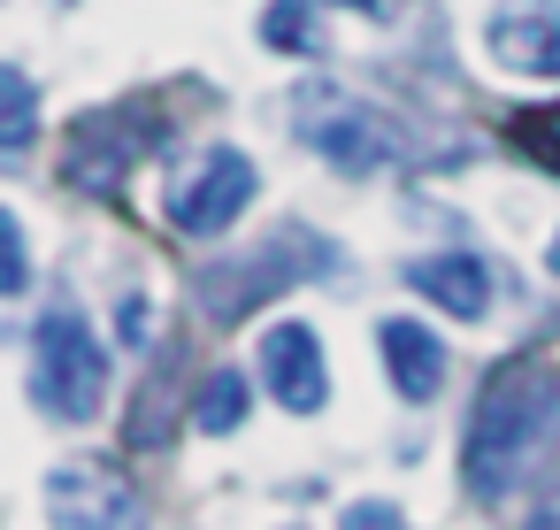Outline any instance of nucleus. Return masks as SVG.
I'll use <instances>...</instances> for the list:
<instances>
[{"label": "nucleus", "mask_w": 560, "mask_h": 530, "mask_svg": "<svg viewBox=\"0 0 560 530\" xmlns=\"http://www.w3.org/2000/svg\"><path fill=\"white\" fill-rule=\"evenodd\" d=\"M560 446V377L552 369H499L468 415L460 438V484L468 499H506L537 476V461Z\"/></svg>", "instance_id": "1"}, {"label": "nucleus", "mask_w": 560, "mask_h": 530, "mask_svg": "<svg viewBox=\"0 0 560 530\" xmlns=\"http://www.w3.org/2000/svg\"><path fill=\"white\" fill-rule=\"evenodd\" d=\"M32 400L55 423H93L108 400V354L78 308H47L32 323Z\"/></svg>", "instance_id": "2"}, {"label": "nucleus", "mask_w": 560, "mask_h": 530, "mask_svg": "<svg viewBox=\"0 0 560 530\" xmlns=\"http://www.w3.org/2000/svg\"><path fill=\"white\" fill-rule=\"evenodd\" d=\"M300 116V139L330 162V170H346V177H376V170H392L399 154H407V131L384 116V108H369V101H353L346 85H300V101H292Z\"/></svg>", "instance_id": "3"}, {"label": "nucleus", "mask_w": 560, "mask_h": 530, "mask_svg": "<svg viewBox=\"0 0 560 530\" xmlns=\"http://www.w3.org/2000/svg\"><path fill=\"white\" fill-rule=\"evenodd\" d=\"M338 254L315 239V231H277V239H261L246 262H215L208 277H200V308L215 315V323H238V315H254L261 300H277V292H292L300 277H315V269H330Z\"/></svg>", "instance_id": "4"}, {"label": "nucleus", "mask_w": 560, "mask_h": 530, "mask_svg": "<svg viewBox=\"0 0 560 530\" xmlns=\"http://www.w3.org/2000/svg\"><path fill=\"white\" fill-rule=\"evenodd\" d=\"M254 162L238 154V147H208V154H192L185 170H177V185H170V223L185 231V239H215V231H231L238 216H246V200H254Z\"/></svg>", "instance_id": "5"}, {"label": "nucleus", "mask_w": 560, "mask_h": 530, "mask_svg": "<svg viewBox=\"0 0 560 530\" xmlns=\"http://www.w3.org/2000/svg\"><path fill=\"white\" fill-rule=\"evenodd\" d=\"M483 47L514 78H560V0H499L483 16Z\"/></svg>", "instance_id": "6"}, {"label": "nucleus", "mask_w": 560, "mask_h": 530, "mask_svg": "<svg viewBox=\"0 0 560 530\" xmlns=\"http://www.w3.org/2000/svg\"><path fill=\"white\" fill-rule=\"evenodd\" d=\"M261 384L277 392V407H292V415H315L323 400H330V369H323V338L307 331V323H269L261 331Z\"/></svg>", "instance_id": "7"}, {"label": "nucleus", "mask_w": 560, "mask_h": 530, "mask_svg": "<svg viewBox=\"0 0 560 530\" xmlns=\"http://www.w3.org/2000/svg\"><path fill=\"white\" fill-rule=\"evenodd\" d=\"M407 285L422 300H438L445 315H460V323H476L491 308V292H499V277H491L483 254H422V262H407Z\"/></svg>", "instance_id": "8"}, {"label": "nucleus", "mask_w": 560, "mask_h": 530, "mask_svg": "<svg viewBox=\"0 0 560 530\" xmlns=\"http://www.w3.org/2000/svg\"><path fill=\"white\" fill-rule=\"evenodd\" d=\"M147 139H154V124H116V116H85L78 124V147H70V177L85 185V193H108L139 154H147Z\"/></svg>", "instance_id": "9"}, {"label": "nucleus", "mask_w": 560, "mask_h": 530, "mask_svg": "<svg viewBox=\"0 0 560 530\" xmlns=\"http://www.w3.org/2000/svg\"><path fill=\"white\" fill-rule=\"evenodd\" d=\"M47 515L55 522H139V492L116 469H55Z\"/></svg>", "instance_id": "10"}, {"label": "nucleus", "mask_w": 560, "mask_h": 530, "mask_svg": "<svg viewBox=\"0 0 560 530\" xmlns=\"http://www.w3.org/2000/svg\"><path fill=\"white\" fill-rule=\"evenodd\" d=\"M376 338H384V369H392L399 400H438V384H445V346H438L415 315H392Z\"/></svg>", "instance_id": "11"}, {"label": "nucleus", "mask_w": 560, "mask_h": 530, "mask_svg": "<svg viewBox=\"0 0 560 530\" xmlns=\"http://www.w3.org/2000/svg\"><path fill=\"white\" fill-rule=\"evenodd\" d=\"M246 407H254V392H246V369H215V377L200 384V400H192V423H200L208 438H231V430L246 423Z\"/></svg>", "instance_id": "12"}, {"label": "nucleus", "mask_w": 560, "mask_h": 530, "mask_svg": "<svg viewBox=\"0 0 560 530\" xmlns=\"http://www.w3.org/2000/svg\"><path fill=\"white\" fill-rule=\"evenodd\" d=\"M506 139H514L537 170H552V177H560V108H514Z\"/></svg>", "instance_id": "13"}, {"label": "nucleus", "mask_w": 560, "mask_h": 530, "mask_svg": "<svg viewBox=\"0 0 560 530\" xmlns=\"http://www.w3.org/2000/svg\"><path fill=\"white\" fill-rule=\"evenodd\" d=\"M261 39L277 47V55H315L323 39H315V9L307 0H277V9L261 16Z\"/></svg>", "instance_id": "14"}, {"label": "nucleus", "mask_w": 560, "mask_h": 530, "mask_svg": "<svg viewBox=\"0 0 560 530\" xmlns=\"http://www.w3.org/2000/svg\"><path fill=\"white\" fill-rule=\"evenodd\" d=\"M32 131H39V101H32V78L24 70H9V131H0V147H9V162L32 147Z\"/></svg>", "instance_id": "15"}, {"label": "nucleus", "mask_w": 560, "mask_h": 530, "mask_svg": "<svg viewBox=\"0 0 560 530\" xmlns=\"http://www.w3.org/2000/svg\"><path fill=\"white\" fill-rule=\"evenodd\" d=\"M0 246H9V292L32 285V254H24V223L16 216H0Z\"/></svg>", "instance_id": "16"}, {"label": "nucleus", "mask_w": 560, "mask_h": 530, "mask_svg": "<svg viewBox=\"0 0 560 530\" xmlns=\"http://www.w3.org/2000/svg\"><path fill=\"white\" fill-rule=\"evenodd\" d=\"M116 331H124V346H147V300H124L116 308Z\"/></svg>", "instance_id": "17"}, {"label": "nucleus", "mask_w": 560, "mask_h": 530, "mask_svg": "<svg viewBox=\"0 0 560 530\" xmlns=\"http://www.w3.org/2000/svg\"><path fill=\"white\" fill-rule=\"evenodd\" d=\"M346 522H399V507L392 499H361V507H346Z\"/></svg>", "instance_id": "18"}, {"label": "nucleus", "mask_w": 560, "mask_h": 530, "mask_svg": "<svg viewBox=\"0 0 560 530\" xmlns=\"http://www.w3.org/2000/svg\"><path fill=\"white\" fill-rule=\"evenodd\" d=\"M529 522H560V484H552V492H545V499L529 507Z\"/></svg>", "instance_id": "19"}, {"label": "nucleus", "mask_w": 560, "mask_h": 530, "mask_svg": "<svg viewBox=\"0 0 560 530\" xmlns=\"http://www.w3.org/2000/svg\"><path fill=\"white\" fill-rule=\"evenodd\" d=\"M330 9H361V16H392V0H330Z\"/></svg>", "instance_id": "20"}, {"label": "nucleus", "mask_w": 560, "mask_h": 530, "mask_svg": "<svg viewBox=\"0 0 560 530\" xmlns=\"http://www.w3.org/2000/svg\"><path fill=\"white\" fill-rule=\"evenodd\" d=\"M545 269H552V277H560V239H552V246H545Z\"/></svg>", "instance_id": "21"}]
</instances>
